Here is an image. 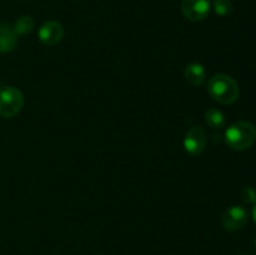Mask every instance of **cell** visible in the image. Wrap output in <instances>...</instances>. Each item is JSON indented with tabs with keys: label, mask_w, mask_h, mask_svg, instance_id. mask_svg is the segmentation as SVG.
<instances>
[{
	"label": "cell",
	"mask_w": 256,
	"mask_h": 255,
	"mask_svg": "<svg viewBox=\"0 0 256 255\" xmlns=\"http://www.w3.org/2000/svg\"><path fill=\"white\" fill-rule=\"evenodd\" d=\"M208 92L218 102L229 105L236 102L240 90L234 78L228 74H216L208 82Z\"/></svg>",
	"instance_id": "6da1fadb"
},
{
	"label": "cell",
	"mask_w": 256,
	"mask_h": 255,
	"mask_svg": "<svg viewBox=\"0 0 256 255\" xmlns=\"http://www.w3.org/2000/svg\"><path fill=\"white\" fill-rule=\"evenodd\" d=\"M256 140V128L249 122H236L228 128L225 142L232 150L242 152L252 146Z\"/></svg>",
	"instance_id": "7a4b0ae2"
},
{
	"label": "cell",
	"mask_w": 256,
	"mask_h": 255,
	"mask_svg": "<svg viewBox=\"0 0 256 255\" xmlns=\"http://www.w3.org/2000/svg\"><path fill=\"white\" fill-rule=\"evenodd\" d=\"M24 106V95L15 86H2L0 89V116H15Z\"/></svg>",
	"instance_id": "3957f363"
},
{
	"label": "cell",
	"mask_w": 256,
	"mask_h": 255,
	"mask_svg": "<svg viewBox=\"0 0 256 255\" xmlns=\"http://www.w3.org/2000/svg\"><path fill=\"white\" fill-rule=\"evenodd\" d=\"M212 9L210 0H182V12L190 22H202Z\"/></svg>",
	"instance_id": "277c9868"
},
{
	"label": "cell",
	"mask_w": 256,
	"mask_h": 255,
	"mask_svg": "<svg viewBox=\"0 0 256 255\" xmlns=\"http://www.w3.org/2000/svg\"><path fill=\"white\" fill-rule=\"evenodd\" d=\"M248 222V212L242 206L235 205L229 208L222 216V226L228 232H238L245 226Z\"/></svg>",
	"instance_id": "5b68a950"
},
{
	"label": "cell",
	"mask_w": 256,
	"mask_h": 255,
	"mask_svg": "<svg viewBox=\"0 0 256 255\" xmlns=\"http://www.w3.org/2000/svg\"><path fill=\"white\" fill-rule=\"evenodd\" d=\"M206 145V134L202 126H194L186 132L184 139V148L189 154L199 155Z\"/></svg>",
	"instance_id": "8992f818"
},
{
	"label": "cell",
	"mask_w": 256,
	"mask_h": 255,
	"mask_svg": "<svg viewBox=\"0 0 256 255\" xmlns=\"http://www.w3.org/2000/svg\"><path fill=\"white\" fill-rule=\"evenodd\" d=\"M64 36V28L55 20L44 22L39 29V40L46 46H54Z\"/></svg>",
	"instance_id": "52a82bcc"
},
{
	"label": "cell",
	"mask_w": 256,
	"mask_h": 255,
	"mask_svg": "<svg viewBox=\"0 0 256 255\" xmlns=\"http://www.w3.org/2000/svg\"><path fill=\"white\" fill-rule=\"evenodd\" d=\"M18 36L9 24L0 22V52H10L16 48Z\"/></svg>",
	"instance_id": "ba28073f"
},
{
	"label": "cell",
	"mask_w": 256,
	"mask_h": 255,
	"mask_svg": "<svg viewBox=\"0 0 256 255\" xmlns=\"http://www.w3.org/2000/svg\"><path fill=\"white\" fill-rule=\"evenodd\" d=\"M184 76L192 85H202L206 78V72L199 62H190L185 68Z\"/></svg>",
	"instance_id": "9c48e42d"
},
{
	"label": "cell",
	"mask_w": 256,
	"mask_h": 255,
	"mask_svg": "<svg viewBox=\"0 0 256 255\" xmlns=\"http://www.w3.org/2000/svg\"><path fill=\"white\" fill-rule=\"evenodd\" d=\"M35 26V22L32 16L29 15H24V16H20L19 19L15 22L14 24V32L16 34V36H22V35H26L29 32H32Z\"/></svg>",
	"instance_id": "30bf717a"
},
{
	"label": "cell",
	"mask_w": 256,
	"mask_h": 255,
	"mask_svg": "<svg viewBox=\"0 0 256 255\" xmlns=\"http://www.w3.org/2000/svg\"><path fill=\"white\" fill-rule=\"evenodd\" d=\"M205 122L212 129H220L225 124V115L219 109L212 108L205 112Z\"/></svg>",
	"instance_id": "8fae6325"
},
{
	"label": "cell",
	"mask_w": 256,
	"mask_h": 255,
	"mask_svg": "<svg viewBox=\"0 0 256 255\" xmlns=\"http://www.w3.org/2000/svg\"><path fill=\"white\" fill-rule=\"evenodd\" d=\"M212 8L220 16H228L232 12V0H212Z\"/></svg>",
	"instance_id": "7c38bea8"
},
{
	"label": "cell",
	"mask_w": 256,
	"mask_h": 255,
	"mask_svg": "<svg viewBox=\"0 0 256 255\" xmlns=\"http://www.w3.org/2000/svg\"><path fill=\"white\" fill-rule=\"evenodd\" d=\"M242 199L246 204H256V190L254 188L246 186L242 190Z\"/></svg>",
	"instance_id": "4fadbf2b"
},
{
	"label": "cell",
	"mask_w": 256,
	"mask_h": 255,
	"mask_svg": "<svg viewBox=\"0 0 256 255\" xmlns=\"http://www.w3.org/2000/svg\"><path fill=\"white\" fill-rule=\"evenodd\" d=\"M252 218H254V222H256V204L252 208Z\"/></svg>",
	"instance_id": "5bb4252c"
}]
</instances>
